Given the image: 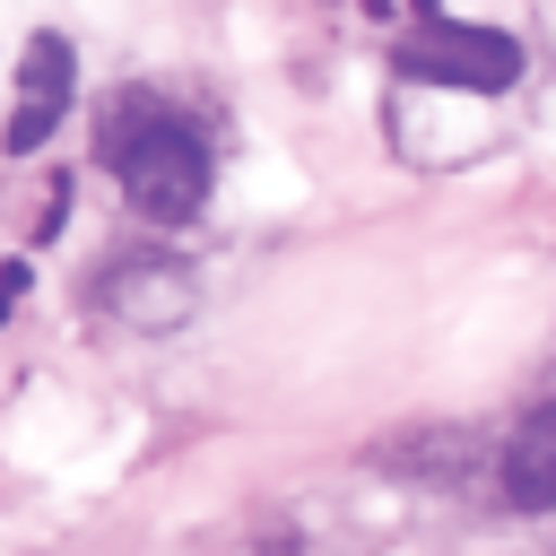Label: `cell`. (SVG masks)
<instances>
[{
    "label": "cell",
    "mask_w": 556,
    "mask_h": 556,
    "mask_svg": "<svg viewBox=\"0 0 556 556\" xmlns=\"http://www.w3.org/2000/svg\"><path fill=\"white\" fill-rule=\"evenodd\" d=\"M96 148H104V165L122 174L130 217H148V226L174 235V226H191V217L208 208V139H200L165 96H148V87L113 96L104 122H96Z\"/></svg>",
    "instance_id": "1"
},
{
    "label": "cell",
    "mask_w": 556,
    "mask_h": 556,
    "mask_svg": "<svg viewBox=\"0 0 556 556\" xmlns=\"http://www.w3.org/2000/svg\"><path fill=\"white\" fill-rule=\"evenodd\" d=\"M96 313L156 339V330H182L200 313V269L182 252H113L96 269Z\"/></svg>",
    "instance_id": "2"
},
{
    "label": "cell",
    "mask_w": 556,
    "mask_h": 556,
    "mask_svg": "<svg viewBox=\"0 0 556 556\" xmlns=\"http://www.w3.org/2000/svg\"><path fill=\"white\" fill-rule=\"evenodd\" d=\"M400 78H426V87H469V96H504L521 78V43L495 35V26H460V17H426L408 43H400Z\"/></svg>",
    "instance_id": "3"
},
{
    "label": "cell",
    "mask_w": 556,
    "mask_h": 556,
    "mask_svg": "<svg viewBox=\"0 0 556 556\" xmlns=\"http://www.w3.org/2000/svg\"><path fill=\"white\" fill-rule=\"evenodd\" d=\"M70 78H78V52H70V35H26V61H17V113H9V148L17 156H35L52 130H61V113H70Z\"/></svg>",
    "instance_id": "4"
},
{
    "label": "cell",
    "mask_w": 556,
    "mask_h": 556,
    "mask_svg": "<svg viewBox=\"0 0 556 556\" xmlns=\"http://www.w3.org/2000/svg\"><path fill=\"white\" fill-rule=\"evenodd\" d=\"M495 478H504V495H513L521 513H556V408H530V417L513 426Z\"/></svg>",
    "instance_id": "5"
},
{
    "label": "cell",
    "mask_w": 556,
    "mask_h": 556,
    "mask_svg": "<svg viewBox=\"0 0 556 556\" xmlns=\"http://www.w3.org/2000/svg\"><path fill=\"white\" fill-rule=\"evenodd\" d=\"M26 287H35V278H26V261H0V321L17 313V295H26Z\"/></svg>",
    "instance_id": "6"
}]
</instances>
